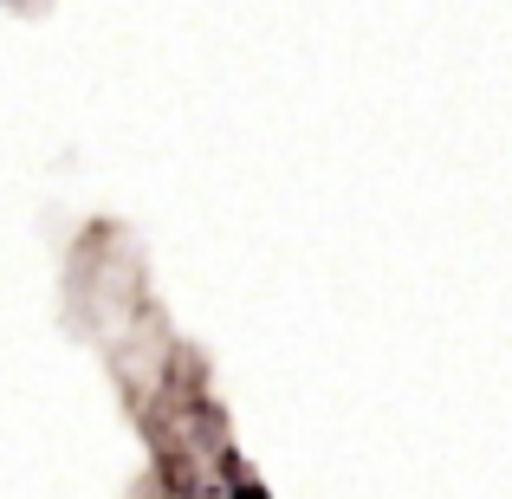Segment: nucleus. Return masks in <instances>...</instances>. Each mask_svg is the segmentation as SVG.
Instances as JSON below:
<instances>
[{"instance_id":"nucleus-1","label":"nucleus","mask_w":512,"mask_h":499,"mask_svg":"<svg viewBox=\"0 0 512 499\" xmlns=\"http://www.w3.org/2000/svg\"><path fill=\"white\" fill-rule=\"evenodd\" d=\"M234 499H266V493L260 487H234Z\"/></svg>"}]
</instances>
